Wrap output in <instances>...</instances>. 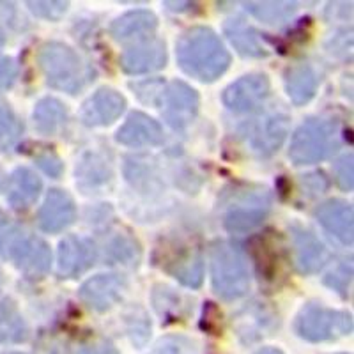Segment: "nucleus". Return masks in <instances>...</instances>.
<instances>
[{
	"label": "nucleus",
	"mask_w": 354,
	"mask_h": 354,
	"mask_svg": "<svg viewBox=\"0 0 354 354\" xmlns=\"http://www.w3.org/2000/svg\"><path fill=\"white\" fill-rule=\"evenodd\" d=\"M177 64L188 77L204 84L218 80L230 66V53L209 27H192L176 43Z\"/></svg>",
	"instance_id": "1"
},
{
	"label": "nucleus",
	"mask_w": 354,
	"mask_h": 354,
	"mask_svg": "<svg viewBox=\"0 0 354 354\" xmlns=\"http://www.w3.org/2000/svg\"><path fill=\"white\" fill-rule=\"evenodd\" d=\"M0 255L30 278L43 277L52 266V252L46 241L12 221H0Z\"/></svg>",
	"instance_id": "2"
},
{
	"label": "nucleus",
	"mask_w": 354,
	"mask_h": 354,
	"mask_svg": "<svg viewBox=\"0 0 354 354\" xmlns=\"http://www.w3.org/2000/svg\"><path fill=\"white\" fill-rule=\"evenodd\" d=\"M340 128L335 121L310 117L292 135L289 158L294 165H314L337 153Z\"/></svg>",
	"instance_id": "3"
},
{
	"label": "nucleus",
	"mask_w": 354,
	"mask_h": 354,
	"mask_svg": "<svg viewBox=\"0 0 354 354\" xmlns=\"http://www.w3.org/2000/svg\"><path fill=\"white\" fill-rule=\"evenodd\" d=\"M209 261L211 283L218 298L234 301L248 292V268L238 246L227 241H216L211 246Z\"/></svg>",
	"instance_id": "4"
},
{
	"label": "nucleus",
	"mask_w": 354,
	"mask_h": 354,
	"mask_svg": "<svg viewBox=\"0 0 354 354\" xmlns=\"http://www.w3.org/2000/svg\"><path fill=\"white\" fill-rule=\"evenodd\" d=\"M37 64L52 88L77 94L85 85V68L78 53L64 43L50 41L37 53Z\"/></svg>",
	"instance_id": "5"
},
{
	"label": "nucleus",
	"mask_w": 354,
	"mask_h": 354,
	"mask_svg": "<svg viewBox=\"0 0 354 354\" xmlns=\"http://www.w3.org/2000/svg\"><path fill=\"white\" fill-rule=\"evenodd\" d=\"M294 330L306 342H326L353 331V317L347 312L328 308L321 303H306L299 310Z\"/></svg>",
	"instance_id": "6"
},
{
	"label": "nucleus",
	"mask_w": 354,
	"mask_h": 354,
	"mask_svg": "<svg viewBox=\"0 0 354 354\" xmlns=\"http://www.w3.org/2000/svg\"><path fill=\"white\" fill-rule=\"evenodd\" d=\"M290 119L287 113L274 112L252 119L239 128L243 144L259 158H270L277 153L289 135Z\"/></svg>",
	"instance_id": "7"
},
{
	"label": "nucleus",
	"mask_w": 354,
	"mask_h": 354,
	"mask_svg": "<svg viewBox=\"0 0 354 354\" xmlns=\"http://www.w3.org/2000/svg\"><path fill=\"white\" fill-rule=\"evenodd\" d=\"M223 216V225L230 232H248L266 220L271 207L270 195L266 189L234 194Z\"/></svg>",
	"instance_id": "8"
},
{
	"label": "nucleus",
	"mask_w": 354,
	"mask_h": 354,
	"mask_svg": "<svg viewBox=\"0 0 354 354\" xmlns=\"http://www.w3.org/2000/svg\"><path fill=\"white\" fill-rule=\"evenodd\" d=\"M271 84L264 73H250L238 78L221 94V101L236 113H248L257 110L270 96Z\"/></svg>",
	"instance_id": "9"
},
{
	"label": "nucleus",
	"mask_w": 354,
	"mask_h": 354,
	"mask_svg": "<svg viewBox=\"0 0 354 354\" xmlns=\"http://www.w3.org/2000/svg\"><path fill=\"white\" fill-rule=\"evenodd\" d=\"M161 101H163V117L167 124L176 131L188 128L195 121L201 106L197 91L181 80L167 85Z\"/></svg>",
	"instance_id": "10"
},
{
	"label": "nucleus",
	"mask_w": 354,
	"mask_h": 354,
	"mask_svg": "<svg viewBox=\"0 0 354 354\" xmlns=\"http://www.w3.org/2000/svg\"><path fill=\"white\" fill-rule=\"evenodd\" d=\"M97 261V248L85 236H68L59 243L57 271L61 278H77L88 271Z\"/></svg>",
	"instance_id": "11"
},
{
	"label": "nucleus",
	"mask_w": 354,
	"mask_h": 354,
	"mask_svg": "<svg viewBox=\"0 0 354 354\" xmlns=\"http://www.w3.org/2000/svg\"><path fill=\"white\" fill-rule=\"evenodd\" d=\"M128 282L121 274H96L82 283L78 298L93 312H106L121 301Z\"/></svg>",
	"instance_id": "12"
},
{
	"label": "nucleus",
	"mask_w": 354,
	"mask_h": 354,
	"mask_svg": "<svg viewBox=\"0 0 354 354\" xmlns=\"http://www.w3.org/2000/svg\"><path fill=\"white\" fill-rule=\"evenodd\" d=\"M167 64V46L161 39L149 37L133 44L119 57V66L126 75H145L158 69L165 68Z\"/></svg>",
	"instance_id": "13"
},
{
	"label": "nucleus",
	"mask_w": 354,
	"mask_h": 354,
	"mask_svg": "<svg viewBox=\"0 0 354 354\" xmlns=\"http://www.w3.org/2000/svg\"><path fill=\"white\" fill-rule=\"evenodd\" d=\"M124 109L126 100L119 91L112 87H101L82 105L80 121L88 128L109 126L121 117Z\"/></svg>",
	"instance_id": "14"
},
{
	"label": "nucleus",
	"mask_w": 354,
	"mask_h": 354,
	"mask_svg": "<svg viewBox=\"0 0 354 354\" xmlns=\"http://www.w3.org/2000/svg\"><path fill=\"white\" fill-rule=\"evenodd\" d=\"M75 220H77V205L71 195L64 189H50L37 213L39 229L48 234L62 232L69 225H73Z\"/></svg>",
	"instance_id": "15"
},
{
	"label": "nucleus",
	"mask_w": 354,
	"mask_h": 354,
	"mask_svg": "<svg viewBox=\"0 0 354 354\" xmlns=\"http://www.w3.org/2000/svg\"><path fill=\"white\" fill-rule=\"evenodd\" d=\"M290 238H292V257L294 266L298 273L314 274L321 270L328 261L326 246L319 241L317 236L303 229V227H290Z\"/></svg>",
	"instance_id": "16"
},
{
	"label": "nucleus",
	"mask_w": 354,
	"mask_h": 354,
	"mask_svg": "<svg viewBox=\"0 0 354 354\" xmlns=\"http://www.w3.org/2000/svg\"><path fill=\"white\" fill-rule=\"evenodd\" d=\"M315 218L321 227L342 245L351 246L354 239L353 205L340 198H330L315 209Z\"/></svg>",
	"instance_id": "17"
},
{
	"label": "nucleus",
	"mask_w": 354,
	"mask_h": 354,
	"mask_svg": "<svg viewBox=\"0 0 354 354\" xmlns=\"http://www.w3.org/2000/svg\"><path fill=\"white\" fill-rule=\"evenodd\" d=\"M115 140L126 147H154L163 144V129L160 122L154 121L144 112H131L124 124L117 129Z\"/></svg>",
	"instance_id": "18"
},
{
	"label": "nucleus",
	"mask_w": 354,
	"mask_h": 354,
	"mask_svg": "<svg viewBox=\"0 0 354 354\" xmlns=\"http://www.w3.org/2000/svg\"><path fill=\"white\" fill-rule=\"evenodd\" d=\"M158 28V18L154 12L147 9H137L129 11L122 17L115 18L110 25V34L113 39L126 43V41H140L149 39Z\"/></svg>",
	"instance_id": "19"
},
{
	"label": "nucleus",
	"mask_w": 354,
	"mask_h": 354,
	"mask_svg": "<svg viewBox=\"0 0 354 354\" xmlns=\"http://www.w3.org/2000/svg\"><path fill=\"white\" fill-rule=\"evenodd\" d=\"M283 84L289 100L296 106H303L314 100L319 87V77L312 66L306 62H298L286 69Z\"/></svg>",
	"instance_id": "20"
},
{
	"label": "nucleus",
	"mask_w": 354,
	"mask_h": 354,
	"mask_svg": "<svg viewBox=\"0 0 354 354\" xmlns=\"http://www.w3.org/2000/svg\"><path fill=\"white\" fill-rule=\"evenodd\" d=\"M223 30H225L227 39L238 50L239 55L248 57V59H264L270 55V50L264 44L261 34L239 18L227 21L223 25Z\"/></svg>",
	"instance_id": "21"
},
{
	"label": "nucleus",
	"mask_w": 354,
	"mask_h": 354,
	"mask_svg": "<svg viewBox=\"0 0 354 354\" xmlns=\"http://www.w3.org/2000/svg\"><path fill=\"white\" fill-rule=\"evenodd\" d=\"M238 335L245 342H254L274 324V315L262 303H250L238 314Z\"/></svg>",
	"instance_id": "22"
},
{
	"label": "nucleus",
	"mask_w": 354,
	"mask_h": 354,
	"mask_svg": "<svg viewBox=\"0 0 354 354\" xmlns=\"http://www.w3.org/2000/svg\"><path fill=\"white\" fill-rule=\"evenodd\" d=\"M43 188L39 177L30 169L20 167L11 176V189H9L8 201L15 209H27L37 201Z\"/></svg>",
	"instance_id": "23"
},
{
	"label": "nucleus",
	"mask_w": 354,
	"mask_h": 354,
	"mask_svg": "<svg viewBox=\"0 0 354 354\" xmlns=\"http://www.w3.org/2000/svg\"><path fill=\"white\" fill-rule=\"evenodd\" d=\"M34 128L43 137H52L61 131L62 126L68 121V110L62 105V101L57 97H43L37 101L32 112Z\"/></svg>",
	"instance_id": "24"
},
{
	"label": "nucleus",
	"mask_w": 354,
	"mask_h": 354,
	"mask_svg": "<svg viewBox=\"0 0 354 354\" xmlns=\"http://www.w3.org/2000/svg\"><path fill=\"white\" fill-rule=\"evenodd\" d=\"M167 271L185 287L198 289L202 286V280H204V261H202V255L198 252L188 250L185 254L177 255V259L170 262Z\"/></svg>",
	"instance_id": "25"
},
{
	"label": "nucleus",
	"mask_w": 354,
	"mask_h": 354,
	"mask_svg": "<svg viewBox=\"0 0 354 354\" xmlns=\"http://www.w3.org/2000/svg\"><path fill=\"white\" fill-rule=\"evenodd\" d=\"M28 337V328L18 305L6 298L0 301V344H20Z\"/></svg>",
	"instance_id": "26"
},
{
	"label": "nucleus",
	"mask_w": 354,
	"mask_h": 354,
	"mask_svg": "<svg viewBox=\"0 0 354 354\" xmlns=\"http://www.w3.org/2000/svg\"><path fill=\"white\" fill-rule=\"evenodd\" d=\"M112 179V170L97 154H87L77 167V185L85 194L100 189Z\"/></svg>",
	"instance_id": "27"
},
{
	"label": "nucleus",
	"mask_w": 354,
	"mask_h": 354,
	"mask_svg": "<svg viewBox=\"0 0 354 354\" xmlns=\"http://www.w3.org/2000/svg\"><path fill=\"white\" fill-rule=\"evenodd\" d=\"M245 9L257 18L259 21H264L268 25H278L283 21L290 20L294 12L298 11L296 2H245Z\"/></svg>",
	"instance_id": "28"
},
{
	"label": "nucleus",
	"mask_w": 354,
	"mask_h": 354,
	"mask_svg": "<svg viewBox=\"0 0 354 354\" xmlns=\"http://www.w3.org/2000/svg\"><path fill=\"white\" fill-rule=\"evenodd\" d=\"M153 306L163 322H176L186 314V305L181 294L167 286L154 287Z\"/></svg>",
	"instance_id": "29"
},
{
	"label": "nucleus",
	"mask_w": 354,
	"mask_h": 354,
	"mask_svg": "<svg viewBox=\"0 0 354 354\" xmlns=\"http://www.w3.org/2000/svg\"><path fill=\"white\" fill-rule=\"evenodd\" d=\"M140 245L126 234H117L106 246V259L110 264L137 266L140 261Z\"/></svg>",
	"instance_id": "30"
},
{
	"label": "nucleus",
	"mask_w": 354,
	"mask_h": 354,
	"mask_svg": "<svg viewBox=\"0 0 354 354\" xmlns=\"http://www.w3.org/2000/svg\"><path fill=\"white\" fill-rule=\"evenodd\" d=\"M21 133H24V124L20 122L17 113L12 112L8 103L0 101V145L8 149L17 144Z\"/></svg>",
	"instance_id": "31"
},
{
	"label": "nucleus",
	"mask_w": 354,
	"mask_h": 354,
	"mask_svg": "<svg viewBox=\"0 0 354 354\" xmlns=\"http://www.w3.org/2000/svg\"><path fill=\"white\" fill-rule=\"evenodd\" d=\"M351 280H353V266L349 262H340L331 273H328V277L324 278V283L335 292L340 294L342 298H347Z\"/></svg>",
	"instance_id": "32"
},
{
	"label": "nucleus",
	"mask_w": 354,
	"mask_h": 354,
	"mask_svg": "<svg viewBox=\"0 0 354 354\" xmlns=\"http://www.w3.org/2000/svg\"><path fill=\"white\" fill-rule=\"evenodd\" d=\"M126 324H128V335L131 337L133 344L144 346L151 335V322L147 321L144 312L138 310V314L137 312L128 314V317H126Z\"/></svg>",
	"instance_id": "33"
},
{
	"label": "nucleus",
	"mask_w": 354,
	"mask_h": 354,
	"mask_svg": "<svg viewBox=\"0 0 354 354\" xmlns=\"http://www.w3.org/2000/svg\"><path fill=\"white\" fill-rule=\"evenodd\" d=\"M27 6L32 11V15L48 21L61 20L69 8L68 2H55V0H52V2H27Z\"/></svg>",
	"instance_id": "34"
},
{
	"label": "nucleus",
	"mask_w": 354,
	"mask_h": 354,
	"mask_svg": "<svg viewBox=\"0 0 354 354\" xmlns=\"http://www.w3.org/2000/svg\"><path fill=\"white\" fill-rule=\"evenodd\" d=\"M335 181L344 192H351L354 186V167H353V154H344L340 160L335 161L333 165Z\"/></svg>",
	"instance_id": "35"
},
{
	"label": "nucleus",
	"mask_w": 354,
	"mask_h": 354,
	"mask_svg": "<svg viewBox=\"0 0 354 354\" xmlns=\"http://www.w3.org/2000/svg\"><path fill=\"white\" fill-rule=\"evenodd\" d=\"M131 88L144 103H151V105H158L161 97H163V93H165V85L161 84L160 80H153L151 84L149 82H142V84L131 85Z\"/></svg>",
	"instance_id": "36"
},
{
	"label": "nucleus",
	"mask_w": 354,
	"mask_h": 354,
	"mask_svg": "<svg viewBox=\"0 0 354 354\" xmlns=\"http://www.w3.org/2000/svg\"><path fill=\"white\" fill-rule=\"evenodd\" d=\"M192 347L189 340L183 337H167L154 346L149 354H186Z\"/></svg>",
	"instance_id": "37"
},
{
	"label": "nucleus",
	"mask_w": 354,
	"mask_h": 354,
	"mask_svg": "<svg viewBox=\"0 0 354 354\" xmlns=\"http://www.w3.org/2000/svg\"><path fill=\"white\" fill-rule=\"evenodd\" d=\"M330 186L328 177L322 172H314L308 174V176H303L301 179V189L303 194H306L308 197H314V195L324 194Z\"/></svg>",
	"instance_id": "38"
},
{
	"label": "nucleus",
	"mask_w": 354,
	"mask_h": 354,
	"mask_svg": "<svg viewBox=\"0 0 354 354\" xmlns=\"http://www.w3.org/2000/svg\"><path fill=\"white\" fill-rule=\"evenodd\" d=\"M36 163L37 167H39L44 174H48L50 177H59L62 174V170H64L61 158L55 156L53 153L39 154V156L36 158Z\"/></svg>",
	"instance_id": "39"
},
{
	"label": "nucleus",
	"mask_w": 354,
	"mask_h": 354,
	"mask_svg": "<svg viewBox=\"0 0 354 354\" xmlns=\"http://www.w3.org/2000/svg\"><path fill=\"white\" fill-rule=\"evenodd\" d=\"M17 64L12 62V59L0 57V88L11 87L15 78H17Z\"/></svg>",
	"instance_id": "40"
},
{
	"label": "nucleus",
	"mask_w": 354,
	"mask_h": 354,
	"mask_svg": "<svg viewBox=\"0 0 354 354\" xmlns=\"http://www.w3.org/2000/svg\"><path fill=\"white\" fill-rule=\"evenodd\" d=\"M75 354H121L110 342H97L82 346Z\"/></svg>",
	"instance_id": "41"
},
{
	"label": "nucleus",
	"mask_w": 354,
	"mask_h": 354,
	"mask_svg": "<svg viewBox=\"0 0 354 354\" xmlns=\"http://www.w3.org/2000/svg\"><path fill=\"white\" fill-rule=\"evenodd\" d=\"M257 354H283V353L280 349H277V347H264V349L259 351Z\"/></svg>",
	"instance_id": "42"
},
{
	"label": "nucleus",
	"mask_w": 354,
	"mask_h": 354,
	"mask_svg": "<svg viewBox=\"0 0 354 354\" xmlns=\"http://www.w3.org/2000/svg\"><path fill=\"white\" fill-rule=\"evenodd\" d=\"M2 283H4V274L0 271V289H2Z\"/></svg>",
	"instance_id": "43"
},
{
	"label": "nucleus",
	"mask_w": 354,
	"mask_h": 354,
	"mask_svg": "<svg viewBox=\"0 0 354 354\" xmlns=\"http://www.w3.org/2000/svg\"><path fill=\"white\" fill-rule=\"evenodd\" d=\"M2 354H25V353H2Z\"/></svg>",
	"instance_id": "44"
},
{
	"label": "nucleus",
	"mask_w": 354,
	"mask_h": 354,
	"mask_svg": "<svg viewBox=\"0 0 354 354\" xmlns=\"http://www.w3.org/2000/svg\"><path fill=\"white\" fill-rule=\"evenodd\" d=\"M337 354H347V353H337Z\"/></svg>",
	"instance_id": "45"
},
{
	"label": "nucleus",
	"mask_w": 354,
	"mask_h": 354,
	"mask_svg": "<svg viewBox=\"0 0 354 354\" xmlns=\"http://www.w3.org/2000/svg\"><path fill=\"white\" fill-rule=\"evenodd\" d=\"M52 354H57V353H52Z\"/></svg>",
	"instance_id": "46"
}]
</instances>
